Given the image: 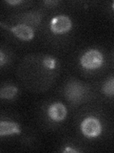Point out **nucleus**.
I'll return each mask as SVG.
<instances>
[{"label":"nucleus","mask_w":114,"mask_h":153,"mask_svg":"<svg viewBox=\"0 0 114 153\" xmlns=\"http://www.w3.org/2000/svg\"><path fill=\"white\" fill-rule=\"evenodd\" d=\"M104 63V56L96 49L88 50L80 57V64L86 70L99 69Z\"/></svg>","instance_id":"2"},{"label":"nucleus","mask_w":114,"mask_h":153,"mask_svg":"<svg viewBox=\"0 0 114 153\" xmlns=\"http://www.w3.org/2000/svg\"><path fill=\"white\" fill-rule=\"evenodd\" d=\"M5 64V55H4V53L1 51L0 52V65L3 66Z\"/></svg>","instance_id":"14"},{"label":"nucleus","mask_w":114,"mask_h":153,"mask_svg":"<svg viewBox=\"0 0 114 153\" xmlns=\"http://www.w3.org/2000/svg\"><path fill=\"white\" fill-rule=\"evenodd\" d=\"M87 92V87L83 85V83L76 80H71L68 82L64 89L66 99L73 104H78L82 102Z\"/></svg>","instance_id":"1"},{"label":"nucleus","mask_w":114,"mask_h":153,"mask_svg":"<svg viewBox=\"0 0 114 153\" xmlns=\"http://www.w3.org/2000/svg\"><path fill=\"white\" fill-rule=\"evenodd\" d=\"M112 9H113V11H114V2L112 3Z\"/></svg>","instance_id":"16"},{"label":"nucleus","mask_w":114,"mask_h":153,"mask_svg":"<svg viewBox=\"0 0 114 153\" xmlns=\"http://www.w3.org/2000/svg\"><path fill=\"white\" fill-rule=\"evenodd\" d=\"M21 129L19 124L14 122H6L2 121L0 123V136H9L13 134H19Z\"/></svg>","instance_id":"7"},{"label":"nucleus","mask_w":114,"mask_h":153,"mask_svg":"<svg viewBox=\"0 0 114 153\" xmlns=\"http://www.w3.org/2000/svg\"><path fill=\"white\" fill-rule=\"evenodd\" d=\"M9 29L14 36L21 40L30 41L34 37V31H33V29L30 26L26 25V24L20 23Z\"/></svg>","instance_id":"5"},{"label":"nucleus","mask_w":114,"mask_h":153,"mask_svg":"<svg viewBox=\"0 0 114 153\" xmlns=\"http://www.w3.org/2000/svg\"><path fill=\"white\" fill-rule=\"evenodd\" d=\"M66 108L61 102H54L48 108V116L53 122H62L66 117Z\"/></svg>","instance_id":"6"},{"label":"nucleus","mask_w":114,"mask_h":153,"mask_svg":"<svg viewBox=\"0 0 114 153\" xmlns=\"http://www.w3.org/2000/svg\"><path fill=\"white\" fill-rule=\"evenodd\" d=\"M41 21V16L38 13H28L24 16V23L28 26H36Z\"/></svg>","instance_id":"9"},{"label":"nucleus","mask_w":114,"mask_h":153,"mask_svg":"<svg viewBox=\"0 0 114 153\" xmlns=\"http://www.w3.org/2000/svg\"><path fill=\"white\" fill-rule=\"evenodd\" d=\"M56 63L57 61L54 57L52 56H47L44 57V59H43V65H44L47 69L49 70H52L54 69L56 67Z\"/></svg>","instance_id":"11"},{"label":"nucleus","mask_w":114,"mask_h":153,"mask_svg":"<svg viewBox=\"0 0 114 153\" xmlns=\"http://www.w3.org/2000/svg\"><path fill=\"white\" fill-rule=\"evenodd\" d=\"M18 93V89L17 87L13 85H7L4 86V87L0 91V97L1 99H6V100H12L13 99Z\"/></svg>","instance_id":"8"},{"label":"nucleus","mask_w":114,"mask_h":153,"mask_svg":"<svg viewBox=\"0 0 114 153\" xmlns=\"http://www.w3.org/2000/svg\"><path fill=\"white\" fill-rule=\"evenodd\" d=\"M45 4H51V5H54V4H58V1H45Z\"/></svg>","instance_id":"15"},{"label":"nucleus","mask_w":114,"mask_h":153,"mask_svg":"<svg viewBox=\"0 0 114 153\" xmlns=\"http://www.w3.org/2000/svg\"><path fill=\"white\" fill-rule=\"evenodd\" d=\"M50 28V31L55 35H62L70 31V29L72 28V21L69 16L60 14L51 19Z\"/></svg>","instance_id":"4"},{"label":"nucleus","mask_w":114,"mask_h":153,"mask_svg":"<svg viewBox=\"0 0 114 153\" xmlns=\"http://www.w3.org/2000/svg\"><path fill=\"white\" fill-rule=\"evenodd\" d=\"M80 128L82 134L87 138H96L101 135L103 130L101 122L93 116L84 119V121L81 123Z\"/></svg>","instance_id":"3"},{"label":"nucleus","mask_w":114,"mask_h":153,"mask_svg":"<svg viewBox=\"0 0 114 153\" xmlns=\"http://www.w3.org/2000/svg\"><path fill=\"white\" fill-rule=\"evenodd\" d=\"M102 92L104 95L107 97H113L114 96V76L109 78L104 82L102 86Z\"/></svg>","instance_id":"10"},{"label":"nucleus","mask_w":114,"mask_h":153,"mask_svg":"<svg viewBox=\"0 0 114 153\" xmlns=\"http://www.w3.org/2000/svg\"><path fill=\"white\" fill-rule=\"evenodd\" d=\"M6 2L10 5H18V4L22 3L23 1H21V0H7Z\"/></svg>","instance_id":"12"},{"label":"nucleus","mask_w":114,"mask_h":153,"mask_svg":"<svg viewBox=\"0 0 114 153\" xmlns=\"http://www.w3.org/2000/svg\"><path fill=\"white\" fill-rule=\"evenodd\" d=\"M63 152H71V153H77V152H79V150H77V149H73V148H71V147H69V146H66L65 149L63 150Z\"/></svg>","instance_id":"13"}]
</instances>
